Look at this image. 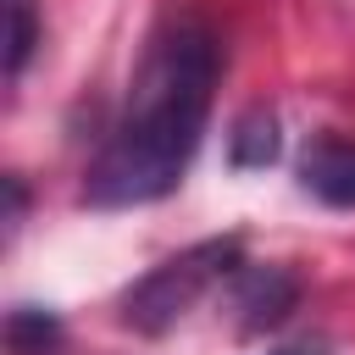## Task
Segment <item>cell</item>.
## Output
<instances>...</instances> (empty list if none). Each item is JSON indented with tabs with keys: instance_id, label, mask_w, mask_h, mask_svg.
Instances as JSON below:
<instances>
[{
	"instance_id": "1",
	"label": "cell",
	"mask_w": 355,
	"mask_h": 355,
	"mask_svg": "<svg viewBox=\"0 0 355 355\" xmlns=\"http://www.w3.org/2000/svg\"><path fill=\"white\" fill-rule=\"evenodd\" d=\"M216 78H222V39L205 22L161 28L128 83L122 116L111 122L100 155L83 172V205L128 211L166 200L205 139Z\"/></svg>"
},
{
	"instance_id": "2",
	"label": "cell",
	"mask_w": 355,
	"mask_h": 355,
	"mask_svg": "<svg viewBox=\"0 0 355 355\" xmlns=\"http://www.w3.org/2000/svg\"><path fill=\"white\" fill-rule=\"evenodd\" d=\"M239 266H244V239H239V233L200 239V244L166 255L161 266H150L139 283H128L116 316H122V327H133V333H144V338H161V333H172L216 283H227Z\"/></svg>"
},
{
	"instance_id": "3",
	"label": "cell",
	"mask_w": 355,
	"mask_h": 355,
	"mask_svg": "<svg viewBox=\"0 0 355 355\" xmlns=\"http://www.w3.org/2000/svg\"><path fill=\"white\" fill-rule=\"evenodd\" d=\"M300 277L288 266H239L227 277V311H233V327L244 338H261L272 327H283L294 311H300Z\"/></svg>"
},
{
	"instance_id": "4",
	"label": "cell",
	"mask_w": 355,
	"mask_h": 355,
	"mask_svg": "<svg viewBox=\"0 0 355 355\" xmlns=\"http://www.w3.org/2000/svg\"><path fill=\"white\" fill-rule=\"evenodd\" d=\"M300 183H305V194H316L322 205L355 211V139H338V133L311 139L305 155H300Z\"/></svg>"
},
{
	"instance_id": "5",
	"label": "cell",
	"mask_w": 355,
	"mask_h": 355,
	"mask_svg": "<svg viewBox=\"0 0 355 355\" xmlns=\"http://www.w3.org/2000/svg\"><path fill=\"white\" fill-rule=\"evenodd\" d=\"M277 150H283L277 111L250 105V111L233 116V128H227V166H233V172H266V166L277 161Z\"/></svg>"
},
{
	"instance_id": "6",
	"label": "cell",
	"mask_w": 355,
	"mask_h": 355,
	"mask_svg": "<svg viewBox=\"0 0 355 355\" xmlns=\"http://www.w3.org/2000/svg\"><path fill=\"white\" fill-rule=\"evenodd\" d=\"M67 327L50 305H11L6 311V349L11 355H61Z\"/></svg>"
},
{
	"instance_id": "7",
	"label": "cell",
	"mask_w": 355,
	"mask_h": 355,
	"mask_svg": "<svg viewBox=\"0 0 355 355\" xmlns=\"http://www.w3.org/2000/svg\"><path fill=\"white\" fill-rule=\"evenodd\" d=\"M39 50V11L33 0H6V78L17 83Z\"/></svg>"
},
{
	"instance_id": "8",
	"label": "cell",
	"mask_w": 355,
	"mask_h": 355,
	"mask_svg": "<svg viewBox=\"0 0 355 355\" xmlns=\"http://www.w3.org/2000/svg\"><path fill=\"white\" fill-rule=\"evenodd\" d=\"M22 211H28V189H22V178L11 172V178H6V239L22 227Z\"/></svg>"
},
{
	"instance_id": "9",
	"label": "cell",
	"mask_w": 355,
	"mask_h": 355,
	"mask_svg": "<svg viewBox=\"0 0 355 355\" xmlns=\"http://www.w3.org/2000/svg\"><path fill=\"white\" fill-rule=\"evenodd\" d=\"M266 355H333V344L327 338H288V344H277Z\"/></svg>"
}]
</instances>
